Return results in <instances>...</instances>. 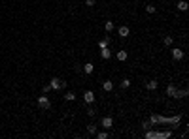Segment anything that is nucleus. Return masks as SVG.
Here are the masks:
<instances>
[{
	"label": "nucleus",
	"mask_w": 189,
	"mask_h": 139,
	"mask_svg": "<svg viewBox=\"0 0 189 139\" xmlns=\"http://www.w3.org/2000/svg\"><path fill=\"white\" fill-rule=\"evenodd\" d=\"M142 126H144V130H149V128H151V124H149V120H144V124H142Z\"/></svg>",
	"instance_id": "nucleus-28"
},
{
	"label": "nucleus",
	"mask_w": 189,
	"mask_h": 139,
	"mask_svg": "<svg viewBox=\"0 0 189 139\" xmlns=\"http://www.w3.org/2000/svg\"><path fill=\"white\" fill-rule=\"evenodd\" d=\"M38 105H40L44 111H47V109L51 107V100H49L47 96H40V98H38Z\"/></svg>",
	"instance_id": "nucleus-4"
},
{
	"label": "nucleus",
	"mask_w": 189,
	"mask_h": 139,
	"mask_svg": "<svg viewBox=\"0 0 189 139\" xmlns=\"http://www.w3.org/2000/svg\"><path fill=\"white\" fill-rule=\"evenodd\" d=\"M85 6H87V8H93V6H95V0H85Z\"/></svg>",
	"instance_id": "nucleus-27"
},
{
	"label": "nucleus",
	"mask_w": 189,
	"mask_h": 139,
	"mask_svg": "<svg viewBox=\"0 0 189 139\" xmlns=\"http://www.w3.org/2000/svg\"><path fill=\"white\" fill-rule=\"evenodd\" d=\"M110 45V36H106V38H102L100 41H98V47L100 49H104V47H108Z\"/></svg>",
	"instance_id": "nucleus-13"
},
{
	"label": "nucleus",
	"mask_w": 189,
	"mask_h": 139,
	"mask_svg": "<svg viewBox=\"0 0 189 139\" xmlns=\"http://www.w3.org/2000/svg\"><path fill=\"white\" fill-rule=\"evenodd\" d=\"M127 51H117V60H119V62H125V60H127Z\"/></svg>",
	"instance_id": "nucleus-16"
},
{
	"label": "nucleus",
	"mask_w": 189,
	"mask_h": 139,
	"mask_svg": "<svg viewBox=\"0 0 189 139\" xmlns=\"http://www.w3.org/2000/svg\"><path fill=\"white\" fill-rule=\"evenodd\" d=\"M172 135V130L168 132H151V130H146V139H166Z\"/></svg>",
	"instance_id": "nucleus-2"
},
{
	"label": "nucleus",
	"mask_w": 189,
	"mask_h": 139,
	"mask_svg": "<svg viewBox=\"0 0 189 139\" xmlns=\"http://www.w3.org/2000/svg\"><path fill=\"white\" fill-rule=\"evenodd\" d=\"M112 126H113V119L112 117H104V119H102V128H104V130H110Z\"/></svg>",
	"instance_id": "nucleus-8"
},
{
	"label": "nucleus",
	"mask_w": 189,
	"mask_h": 139,
	"mask_svg": "<svg viewBox=\"0 0 189 139\" xmlns=\"http://www.w3.org/2000/svg\"><path fill=\"white\" fill-rule=\"evenodd\" d=\"M166 96H170V98H176V96H178V88L174 87V85H168V87H166Z\"/></svg>",
	"instance_id": "nucleus-10"
},
{
	"label": "nucleus",
	"mask_w": 189,
	"mask_h": 139,
	"mask_svg": "<svg viewBox=\"0 0 189 139\" xmlns=\"http://www.w3.org/2000/svg\"><path fill=\"white\" fill-rule=\"evenodd\" d=\"M187 94H189V92H187V88H184V90H178V96H176V98H185Z\"/></svg>",
	"instance_id": "nucleus-22"
},
{
	"label": "nucleus",
	"mask_w": 189,
	"mask_h": 139,
	"mask_svg": "<svg viewBox=\"0 0 189 139\" xmlns=\"http://www.w3.org/2000/svg\"><path fill=\"white\" fill-rule=\"evenodd\" d=\"M87 132L91 135H95V134H97V124H87Z\"/></svg>",
	"instance_id": "nucleus-20"
},
{
	"label": "nucleus",
	"mask_w": 189,
	"mask_h": 139,
	"mask_svg": "<svg viewBox=\"0 0 189 139\" xmlns=\"http://www.w3.org/2000/svg\"><path fill=\"white\" fill-rule=\"evenodd\" d=\"M83 102L87 103V105H91V103L95 102V92L93 90H85L83 92Z\"/></svg>",
	"instance_id": "nucleus-5"
},
{
	"label": "nucleus",
	"mask_w": 189,
	"mask_h": 139,
	"mask_svg": "<svg viewBox=\"0 0 189 139\" xmlns=\"http://www.w3.org/2000/svg\"><path fill=\"white\" fill-rule=\"evenodd\" d=\"M157 87H159V83H157L155 79H151V81L146 83V88H148V90H157Z\"/></svg>",
	"instance_id": "nucleus-11"
},
{
	"label": "nucleus",
	"mask_w": 189,
	"mask_h": 139,
	"mask_svg": "<svg viewBox=\"0 0 189 139\" xmlns=\"http://www.w3.org/2000/svg\"><path fill=\"white\" fill-rule=\"evenodd\" d=\"M129 32H131V28L127 26V24H123V26L117 28V36H119V38H127V36H129Z\"/></svg>",
	"instance_id": "nucleus-6"
},
{
	"label": "nucleus",
	"mask_w": 189,
	"mask_h": 139,
	"mask_svg": "<svg viewBox=\"0 0 189 139\" xmlns=\"http://www.w3.org/2000/svg\"><path fill=\"white\" fill-rule=\"evenodd\" d=\"M42 92H44V94H47V92H51V87H49V85H44V87H42Z\"/></svg>",
	"instance_id": "nucleus-26"
},
{
	"label": "nucleus",
	"mask_w": 189,
	"mask_h": 139,
	"mask_svg": "<svg viewBox=\"0 0 189 139\" xmlns=\"http://www.w3.org/2000/svg\"><path fill=\"white\" fill-rule=\"evenodd\" d=\"M113 28H115V24H113V23H112V21H106V23H104V30H106V32H108V34H110V32H112V30H113Z\"/></svg>",
	"instance_id": "nucleus-17"
},
{
	"label": "nucleus",
	"mask_w": 189,
	"mask_h": 139,
	"mask_svg": "<svg viewBox=\"0 0 189 139\" xmlns=\"http://www.w3.org/2000/svg\"><path fill=\"white\" fill-rule=\"evenodd\" d=\"M87 115L89 117H95V115H97V109H95V107H89L87 109Z\"/></svg>",
	"instance_id": "nucleus-25"
},
{
	"label": "nucleus",
	"mask_w": 189,
	"mask_h": 139,
	"mask_svg": "<svg viewBox=\"0 0 189 139\" xmlns=\"http://www.w3.org/2000/svg\"><path fill=\"white\" fill-rule=\"evenodd\" d=\"M155 6H153V4H148V6H146V12H148V13H155Z\"/></svg>",
	"instance_id": "nucleus-24"
},
{
	"label": "nucleus",
	"mask_w": 189,
	"mask_h": 139,
	"mask_svg": "<svg viewBox=\"0 0 189 139\" xmlns=\"http://www.w3.org/2000/svg\"><path fill=\"white\" fill-rule=\"evenodd\" d=\"M180 120H181V117L178 115V117H161V115H151L149 117V124H174L172 128H176L178 124H180Z\"/></svg>",
	"instance_id": "nucleus-1"
},
{
	"label": "nucleus",
	"mask_w": 189,
	"mask_h": 139,
	"mask_svg": "<svg viewBox=\"0 0 189 139\" xmlns=\"http://www.w3.org/2000/svg\"><path fill=\"white\" fill-rule=\"evenodd\" d=\"M184 56H185V53L181 51V49H178V47L172 49V58H174V60H181Z\"/></svg>",
	"instance_id": "nucleus-7"
},
{
	"label": "nucleus",
	"mask_w": 189,
	"mask_h": 139,
	"mask_svg": "<svg viewBox=\"0 0 189 139\" xmlns=\"http://www.w3.org/2000/svg\"><path fill=\"white\" fill-rule=\"evenodd\" d=\"M95 135H97L98 139H108V134H106V132H97Z\"/></svg>",
	"instance_id": "nucleus-23"
},
{
	"label": "nucleus",
	"mask_w": 189,
	"mask_h": 139,
	"mask_svg": "<svg viewBox=\"0 0 189 139\" xmlns=\"http://www.w3.org/2000/svg\"><path fill=\"white\" fill-rule=\"evenodd\" d=\"M83 72L87 73V75H91L93 72H95V66H93L91 62H87V64H83Z\"/></svg>",
	"instance_id": "nucleus-12"
},
{
	"label": "nucleus",
	"mask_w": 189,
	"mask_h": 139,
	"mask_svg": "<svg viewBox=\"0 0 189 139\" xmlns=\"http://www.w3.org/2000/svg\"><path fill=\"white\" fill-rule=\"evenodd\" d=\"M131 87V79H121V88H129Z\"/></svg>",
	"instance_id": "nucleus-21"
},
{
	"label": "nucleus",
	"mask_w": 189,
	"mask_h": 139,
	"mask_svg": "<svg viewBox=\"0 0 189 139\" xmlns=\"http://www.w3.org/2000/svg\"><path fill=\"white\" fill-rule=\"evenodd\" d=\"M163 43H165L166 47H170V45L174 43V38H172V36H165V40H163Z\"/></svg>",
	"instance_id": "nucleus-19"
},
{
	"label": "nucleus",
	"mask_w": 189,
	"mask_h": 139,
	"mask_svg": "<svg viewBox=\"0 0 189 139\" xmlns=\"http://www.w3.org/2000/svg\"><path fill=\"white\" fill-rule=\"evenodd\" d=\"M49 87H51V90H60V88L66 87V81L59 79V77H53V79L49 81Z\"/></svg>",
	"instance_id": "nucleus-3"
},
{
	"label": "nucleus",
	"mask_w": 189,
	"mask_h": 139,
	"mask_svg": "<svg viewBox=\"0 0 189 139\" xmlns=\"http://www.w3.org/2000/svg\"><path fill=\"white\" fill-rule=\"evenodd\" d=\"M187 8H189V4L185 0H180V2H178V9H180V12H187Z\"/></svg>",
	"instance_id": "nucleus-15"
},
{
	"label": "nucleus",
	"mask_w": 189,
	"mask_h": 139,
	"mask_svg": "<svg viewBox=\"0 0 189 139\" xmlns=\"http://www.w3.org/2000/svg\"><path fill=\"white\" fill-rule=\"evenodd\" d=\"M100 58L102 60H110V58H112V51H110V47L100 49Z\"/></svg>",
	"instance_id": "nucleus-9"
},
{
	"label": "nucleus",
	"mask_w": 189,
	"mask_h": 139,
	"mask_svg": "<svg viewBox=\"0 0 189 139\" xmlns=\"http://www.w3.org/2000/svg\"><path fill=\"white\" fill-rule=\"evenodd\" d=\"M102 88H104L106 92H112L113 90V83L112 81H104V83H102Z\"/></svg>",
	"instance_id": "nucleus-14"
},
{
	"label": "nucleus",
	"mask_w": 189,
	"mask_h": 139,
	"mask_svg": "<svg viewBox=\"0 0 189 139\" xmlns=\"http://www.w3.org/2000/svg\"><path fill=\"white\" fill-rule=\"evenodd\" d=\"M65 100H66V102H74V100H76V94H74V90H72V92H66V94H65Z\"/></svg>",
	"instance_id": "nucleus-18"
}]
</instances>
